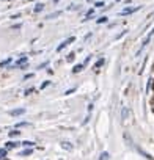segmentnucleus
Segmentation results:
<instances>
[{
  "label": "nucleus",
  "instance_id": "dca6fc26",
  "mask_svg": "<svg viewBox=\"0 0 154 160\" xmlns=\"http://www.w3.org/2000/svg\"><path fill=\"white\" fill-rule=\"evenodd\" d=\"M138 152H140V154H141L143 157H146L148 160H154V157H151V155H149L148 152H145V151H143V149H140V148H138Z\"/></svg>",
  "mask_w": 154,
  "mask_h": 160
},
{
  "label": "nucleus",
  "instance_id": "cd10ccee",
  "mask_svg": "<svg viewBox=\"0 0 154 160\" xmlns=\"http://www.w3.org/2000/svg\"><path fill=\"white\" fill-rule=\"evenodd\" d=\"M72 93H75V88H69V90H66V91H64V94H66V96H69V94H72Z\"/></svg>",
  "mask_w": 154,
  "mask_h": 160
},
{
  "label": "nucleus",
  "instance_id": "0eeeda50",
  "mask_svg": "<svg viewBox=\"0 0 154 160\" xmlns=\"http://www.w3.org/2000/svg\"><path fill=\"white\" fill-rule=\"evenodd\" d=\"M44 8H46V5L39 2V3H36V5L33 7V13H35V14H38V13H41V11H43Z\"/></svg>",
  "mask_w": 154,
  "mask_h": 160
},
{
  "label": "nucleus",
  "instance_id": "412c9836",
  "mask_svg": "<svg viewBox=\"0 0 154 160\" xmlns=\"http://www.w3.org/2000/svg\"><path fill=\"white\" fill-rule=\"evenodd\" d=\"M126 33H127V30H123V32H121L120 35H116V36H115V41H118V39H121V38H123V36H124Z\"/></svg>",
  "mask_w": 154,
  "mask_h": 160
},
{
  "label": "nucleus",
  "instance_id": "f8f14e48",
  "mask_svg": "<svg viewBox=\"0 0 154 160\" xmlns=\"http://www.w3.org/2000/svg\"><path fill=\"white\" fill-rule=\"evenodd\" d=\"M32 152H33V149H32V148H28V149L25 148V149H24V151H22L19 155H21V157H28V155H32Z\"/></svg>",
  "mask_w": 154,
  "mask_h": 160
},
{
  "label": "nucleus",
  "instance_id": "5701e85b",
  "mask_svg": "<svg viewBox=\"0 0 154 160\" xmlns=\"http://www.w3.org/2000/svg\"><path fill=\"white\" fill-rule=\"evenodd\" d=\"M25 126H30V124L25 122V121H22V122H18V124H16V129H19V127H25Z\"/></svg>",
  "mask_w": 154,
  "mask_h": 160
},
{
  "label": "nucleus",
  "instance_id": "2f4dec72",
  "mask_svg": "<svg viewBox=\"0 0 154 160\" xmlns=\"http://www.w3.org/2000/svg\"><path fill=\"white\" fill-rule=\"evenodd\" d=\"M90 60H91V55H88V57L85 58V61H84V66H87V64L90 63Z\"/></svg>",
  "mask_w": 154,
  "mask_h": 160
},
{
  "label": "nucleus",
  "instance_id": "c756f323",
  "mask_svg": "<svg viewBox=\"0 0 154 160\" xmlns=\"http://www.w3.org/2000/svg\"><path fill=\"white\" fill-rule=\"evenodd\" d=\"M47 64H49V61H43V63H41V64L38 66V69H44V68H46Z\"/></svg>",
  "mask_w": 154,
  "mask_h": 160
},
{
  "label": "nucleus",
  "instance_id": "9b49d317",
  "mask_svg": "<svg viewBox=\"0 0 154 160\" xmlns=\"http://www.w3.org/2000/svg\"><path fill=\"white\" fill-rule=\"evenodd\" d=\"M104 63H105V60H104V57H102V58H99V60H98V61L95 63V71H99V69H101V66H102Z\"/></svg>",
  "mask_w": 154,
  "mask_h": 160
},
{
  "label": "nucleus",
  "instance_id": "39448f33",
  "mask_svg": "<svg viewBox=\"0 0 154 160\" xmlns=\"http://www.w3.org/2000/svg\"><path fill=\"white\" fill-rule=\"evenodd\" d=\"M95 10H96V8H90V10L87 11V14H85V18L82 19V22H88V21H91V19L95 18Z\"/></svg>",
  "mask_w": 154,
  "mask_h": 160
},
{
  "label": "nucleus",
  "instance_id": "2eb2a0df",
  "mask_svg": "<svg viewBox=\"0 0 154 160\" xmlns=\"http://www.w3.org/2000/svg\"><path fill=\"white\" fill-rule=\"evenodd\" d=\"M105 22H109V18L107 16H101V18L96 19V24H105Z\"/></svg>",
  "mask_w": 154,
  "mask_h": 160
},
{
  "label": "nucleus",
  "instance_id": "72a5a7b5",
  "mask_svg": "<svg viewBox=\"0 0 154 160\" xmlns=\"http://www.w3.org/2000/svg\"><path fill=\"white\" fill-rule=\"evenodd\" d=\"M19 18H21V14H19V13H16V14H13V16H11V19H13V21H16V19H19Z\"/></svg>",
  "mask_w": 154,
  "mask_h": 160
},
{
  "label": "nucleus",
  "instance_id": "423d86ee",
  "mask_svg": "<svg viewBox=\"0 0 154 160\" xmlns=\"http://www.w3.org/2000/svg\"><path fill=\"white\" fill-rule=\"evenodd\" d=\"M24 113H25V108H14V110L10 112V115L14 116V118H16V116H21V115H24Z\"/></svg>",
  "mask_w": 154,
  "mask_h": 160
},
{
  "label": "nucleus",
  "instance_id": "f257e3e1",
  "mask_svg": "<svg viewBox=\"0 0 154 160\" xmlns=\"http://www.w3.org/2000/svg\"><path fill=\"white\" fill-rule=\"evenodd\" d=\"M152 36H154V27H152V28H151V30L148 32V35H146V36L143 38V41H141V46H140V49L137 50V53H135V57H140V53H141V52H143V50H145V49L148 47V44L151 42V39H152Z\"/></svg>",
  "mask_w": 154,
  "mask_h": 160
},
{
  "label": "nucleus",
  "instance_id": "7c9ffc66",
  "mask_svg": "<svg viewBox=\"0 0 154 160\" xmlns=\"http://www.w3.org/2000/svg\"><path fill=\"white\" fill-rule=\"evenodd\" d=\"M33 91H35V88H28V90H25V93H24V94H25V96H28V94H32Z\"/></svg>",
  "mask_w": 154,
  "mask_h": 160
},
{
  "label": "nucleus",
  "instance_id": "c85d7f7f",
  "mask_svg": "<svg viewBox=\"0 0 154 160\" xmlns=\"http://www.w3.org/2000/svg\"><path fill=\"white\" fill-rule=\"evenodd\" d=\"M104 5H105L104 2H96V3H95V8H102Z\"/></svg>",
  "mask_w": 154,
  "mask_h": 160
},
{
  "label": "nucleus",
  "instance_id": "e433bc0d",
  "mask_svg": "<svg viewBox=\"0 0 154 160\" xmlns=\"http://www.w3.org/2000/svg\"><path fill=\"white\" fill-rule=\"evenodd\" d=\"M116 2H121V0H116Z\"/></svg>",
  "mask_w": 154,
  "mask_h": 160
},
{
  "label": "nucleus",
  "instance_id": "bb28decb",
  "mask_svg": "<svg viewBox=\"0 0 154 160\" xmlns=\"http://www.w3.org/2000/svg\"><path fill=\"white\" fill-rule=\"evenodd\" d=\"M74 57H75V53H74V52H71V53L68 55V58H66V60H68V61H74Z\"/></svg>",
  "mask_w": 154,
  "mask_h": 160
},
{
  "label": "nucleus",
  "instance_id": "4468645a",
  "mask_svg": "<svg viewBox=\"0 0 154 160\" xmlns=\"http://www.w3.org/2000/svg\"><path fill=\"white\" fill-rule=\"evenodd\" d=\"M18 144H21V143H18V141H8L5 148H7V149H14V148H16Z\"/></svg>",
  "mask_w": 154,
  "mask_h": 160
},
{
  "label": "nucleus",
  "instance_id": "4be33fe9",
  "mask_svg": "<svg viewBox=\"0 0 154 160\" xmlns=\"http://www.w3.org/2000/svg\"><path fill=\"white\" fill-rule=\"evenodd\" d=\"M50 83H52V82H50V80H46V82H43V85H41L39 88H41V90H44V88H47V87H49Z\"/></svg>",
  "mask_w": 154,
  "mask_h": 160
},
{
  "label": "nucleus",
  "instance_id": "f03ea898",
  "mask_svg": "<svg viewBox=\"0 0 154 160\" xmlns=\"http://www.w3.org/2000/svg\"><path fill=\"white\" fill-rule=\"evenodd\" d=\"M140 10H141V5H138V7H127V8H124L123 11H120L118 16H131V14L140 11Z\"/></svg>",
  "mask_w": 154,
  "mask_h": 160
},
{
  "label": "nucleus",
  "instance_id": "c9c22d12",
  "mask_svg": "<svg viewBox=\"0 0 154 160\" xmlns=\"http://www.w3.org/2000/svg\"><path fill=\"white\" fill-rule=\"evenodd\" d=\"M91 110H93V104H90V105H88V113H91Z\"/></svg>",
  "mask_w": 154,
  "mask_h": 160
},
{
  "label": "nucleus",
  "instance_id": "b1692460",
  "mask_svg": "<svg viewBox=\"0 0 154 160\" xmlns=\"http://www.w3.org/2000/svg\"><path fill=\"white\" fill-rule=\"evenodd\" d=\"M7 152H8V149H7V148L0 149V158H2V157H5V155H7Z\"/></svg>",
  "mask_w": 154,
  "mask_h": 160
},
{
  "label": "nucleus",
  "instance_id": "6e6552de",
  "mask_svg": "<svg viewBox=\"0 0 154 160\" xmlns=\"http://www.w3.org/2000/svg\"><path fill=\"white\" fill-rule=\"evenodd\" d=\"M61 13H63V11H60V10H57V11H54V13H50V14H47V16H46V19H49V21H52V19H57L58 16H61Z\"/></svg>",
  "mask_w": 154,
  "mask_h": 160
},
{
  "label": "nucleus",
  "instance_id": "9d476101",
  "mask_svg": "<svg viewBox=\"0 0 154 160\" xmlns=\"http://www.w3.org/2000/svg\"><path fill=\"white\" fill-rule=\"evenodd\" d=\"M84 68H85V66H84V63H80V64H75V66L72 68V72H74V74H77V72H82V71H84Z\"/></svg>",
  "mask_w": 154,
  "mask_h": 160
},
{
  "label": "nucleus",
  "instance_id": "f3484780",
  "mask_svg": "<svg viewBox=\"0 0 154 160\" xmlns=\"http://www.w3.org/2000/svg\"><path fill=\"white\" fill-rule=\"evenodd\" d=\"M11 61H13V58H7V60H3V61H0V68H5V66H8Z\"/></svg>",
  "mask_w": 154,
  "mask_h": 160
},
{
  "label": "nucleus",
  "instance_id": "f704fd0d",
  "mask_svg": "<svg viewBox=\"0 0 154 160\" xmlns=\"http://www.w3.org/2000/svg\"><path fill=\"white\" fill-rule=\"evenodd\" d=\"M91 35H93V33H87V35H85V41H87V39H90V38H91Z\"/></svg>",
  "mask_w": 154,
  "mask_h": 160
},
{
  "label": "nucleus",
  "instance_id": "20e7f679",
  "mask_svg": "<svg viewBox=\"0 0 154 160\" xmlns=\"http://www.w3.org/2000/svg\"><path fill=\"white\" fill-rule=\"evenodd\" d=\"M74 41H75V38H74V36H69V38H66V39L61 42V44H58V46H57V52H61L64 47H68V46H69L71 42H74Z\"/></svg>",
  "mask_w": 154,
  "mask_h": 160
},
{
  "label": "nucleus",
  "instance_id": "473e14b6",
  "mask_svg": "<svg viewBox=\"0 0 154 160\" xmlns=\"http://www.w3.org/2000/svg\"><path fill=\"white\" fill-rule=\"evenodd\" d=\"M33 77H35V74H32V72H30V74H25L24 80H27V78H33Z\"/></svg>",
  "mask_w": 154,
  "mask_h": 160
},
{
  "label": "nucleus",
  "instance_id": "6ab92c4d",
  "mask_svg": "<svg viewBox=\"0 0 154 160\" xmlns=\"http://www.w3.org/2000/svg\"><path fill=\"white\" fill-rule=\"evenodd\" d=\"M21 144H22V146H25V148H33V146H35V143H33V141H22Z\"/></svg>",
  "mask_w": 154,
  "mask_h": 160
},
{
  "label": "nucleus",
  "instance_id": "ddd939ff",
  "mask_svg": "<svg viewBox=\"0 0 154 160\" xmlns=\"http://www.w3.org/2000/svg\"><path fill=\"white\" fill-rule=\"evenodd\" d=\"M99 160H110V154L107 151H102L101 155H99Z\"/></svg>",
  "mask_w": 154,
  "mask_h": 160
},
{
  "label": "nucleus",
  "instance_id": "7ed1b4c3",
  "mask_svg": "<svg viewBox=\"0 0 154 160\" xmlns=\"http://www.w3.org/2000/svg\"><path fill=\"white\" fill-rule=\"evenodd\" d=\"M27 64H28V58L24 55V57H19V58L14 61V64H13L11 68H19V69H24Z\"/></svg>",
  "mask_w": 154,
  "mask_h": 160
},
{
  "label": "nucleus",
  "instance_id": "1a4fd4ad",
  "mask_svg": "<svg viewBox=\"0 0 154 160\" xmlns=\"http://www.w3.org/2000/svg\"><path fill=\"white\" fill-rule=\"evenodd\" d=\"M129 113H131L129 108H127V107H123V108H121V121H126V119L129 118Z\"/></svg>",
  "mask_w": 154,
  "mask_h": 160
},
{
  "label": "nucleus",
  "instance_id": "a211bd4d",
  "mask_svg": "<svg viewBox=\"0 0 154 160\" xmlns=\"http://www.w3.org/2000/svg\"><path fill=\"white\" fill-rule=\"evenodd\" d=\"M79 8H80V5H75V3H71V5H69V7H68L66 10H68V11H74V10H79Z\"/></svg>",
  "mask_w": 154,
  "mask_h": 160
},
{
  "label": "nucleus",
  "instance_id": "aec40b11",
  "mask_svg": "<svg viewBox=\"0 0 154 160\" xmlns=\"http://www.w3.org/2000/svg\"><path fill=\"white\" fill-rule=\"evenodd\" d=\"M61 148L66 149V151H71V149H72V144H71V143H61Z\"/></svg>",
  "mask_w": 154,
  "mask_h": 160
},
{
  "label": "nucleus",
  "instance_id": "a878e982",
  "mask_svg": "<svg viewBox=\"0 0 154 160\" xmlns=\"http://www.w3.org/2000/svg\"><path fill=\"white\" fill-rule=\"evenodd\" d=\"M19 28H22V24L19 22V24H14L13 27H11V30H19Z\"/></svg>",
  "mask_w": 154,
  "mask_h": 160
},
{
  "label": "nucleus",
  "instance_id": "393cba45",
  "mask_svg": "<svg viewBox=\"0 0 154 160\" xmlns=\"http://www.w3.org/2000/svg\"><path fill=\"white\" fill-rule=\"evenodd\" d=\"M19 133H21V132H19V130H16V129H14V130H10V137H18Z\"/></svg>",
  "mask_w": 154,
  "mask_h": 160
}]
</instances>
